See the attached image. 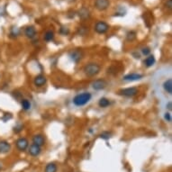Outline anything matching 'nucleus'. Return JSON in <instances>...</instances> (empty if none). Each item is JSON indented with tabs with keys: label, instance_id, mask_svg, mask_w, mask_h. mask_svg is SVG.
<instances>
[{
	"label": "nucleus",
	"instance_id": "1",
	"mask_svg": "<svg viewBox=\"0 0 172 172\" xmlns=\"http://www.w3.org/2000/svg\"><path fill=\"white\" fill-rule=\"evenodd\" d=\"M92 98V95L89 92H83L81 94H78L73 98V104L76 106H83L87 105Z\"/></svg>",
	"mask_w": 172,
	"mask_h": 172
},
{
	"label": "nucleus",
	"instance_id": "2",
	"mask_svg": "<svg viewBox=\"0 0 172 172\" xmlns=\"http://www.w3.org/2000/svg\"><path fill=\"white\" fill-rule=\"evenodd\" d=\"M100 65L95 62H90L84 67V72L87 77H95L100 72Z\"/></svg>",
	"mask_w": 172,
	"mask_h": 172
},
{
	"label": "nucleus",
	"instance_id": "3",
	"mask_svg": "<svg viewBox=\"0 0 172 172\" xmlns=\"http://www.w3.org/2000/svg\"><path fill=\"white\" fill-rule=\"evenodd\" d=\"M139 90L137 87H127V88H124V89H121L118 94L120 96H125V97H133L134 96H136L138 94Z\"/></svg>",
	"mask_w": 172,
	"mask_h": 172
},
{
	"label": "nucleus",
	"instance_id": "4",
	"mask_svg": "<svg viewBox=\"0 0 172 172\" xmlns=\"http://www.w3.org/2000/svg\"><path fill=\"white\" fill-rule=\"evenodd\" d=\"M108 29H109V25L105 22H97L95 25V31L99 34L105 33L108 31Z\"/></svg>",
	"mask_w": 172,
	"mask_h": 172
},
{
	"label": "nucleus",
	"instance_id": "5",
	"mask_svg": "<svg viewBox=\"0 0 172 172\" xmlns=\"http://www.w3.org/2000/svg\"><path fill=\"white\" fill-rule=\"evenodd\" d=\"M16 148L20 150V151H24L28 146H29V142L26 138H19L16 142Z\"/></svg>",
	"mask_w": 172,
	"mask_h": 172
},
{
	"label": "nucleus",
	"instance_id": "6",
	"mask_svg": "<svg viewBox=\"0 0 172 172\" xmlns=\"http://www.w3.org/2000/svg\"><path fill=\"white\" fill-rule=\"evenodd\" d=\"M110 6V1L109 0H96L95 2V7L97 10L99 11H104L107 9Z\"/></svg>",
	"mask_w": 172,
	"mask_h": 172
},
{
	"label": "nucleus",
	"instance_id": "7",
	"mask_svg": "<svg viewBox=\"0 0 172 172\" xmlns=\"http://www.w3.org/2000/svg\"><path fill=\"white\" fill-rule=\"evenodd\" d=\"M70 57L74 62H79L82 59L83 52L80 50H73L70 52Z\"/></svg>",
	"mask_w": 172,
	"mask_h": 172
},
{
	"label": "nucleus",
	"instance_id": "8",
	"mask_svg": "<svg viewBox=\"0 0 172 172\" xmlns=\"http://www.w3.org/2000/svg\"><path fill=\"white\" fill-rule=\"evenodd\" d=\"M91 86H92L93 89H95V90H102V89L105 88V87L107 86V83L104 79H96L92 82Z\"/></svg>",
	"mask_w": 172,
	"mask_h": 172
},
{
	"label": "nucleus",
	"instance_id": "9",
	"mask_svg": "<svg viewBox=\"0 0 172 172\" xmlns=\"http://www.w3.org/2000/svg\"><path fill=\"white\" fill-rule=\"evenodd\" d=\"M46 82H47L46 77L43 76V75H42V74L36 76V77L34 78V79H33V84H34V86L37 87H43V86L46 84Z\"/></svg>",
	"mask_w": 172,
	"mask_h": 172
},
{
	"label": "nucleus",
	"instance_id": "10",
	"mask_svg": "<svg viewBox=\"0 0 172 172\" xmlns=\"http://www.w3.org/2000/svg\"><path fill=\"white\" fill-rule=\"evenodd\" d=\"M143 78V75L139 74V73H130L127 74L124 77V80L125 81H136V80H140Z\"/></svg>",
	"mask_w": 172,
	"mask_h": 172
},
{
	"label": "nucleus",
	"instance_id": "11",
	"mask_svg": "<svg viewBox=\"0 0 172 172\" xmlns=\"http://www.w3.org/2000/svg\"><path fill=\"white\" fill-rule=\"evenodd\" d=\"M28 151H29V154H30L31 156H33V157H37V156L41 153L42 149H41L40 146H38V145L33 143V144L30 145Z\"/></svg>",
	"mask_w": 172,
	"mask_h": 172
},
{
	"label": "nucleus",
	"instance_id": "12",
	"mask_svg": "<svg viewBox=\"0 0 172 172\" xmlns=\"http://www.w3.org/2000/svg\"><path fill=\"white\" fill-rule=\"evenodd\" d=\"M11 150V145L7 141H0V153L5 154L9 152Z\"/></svg>",
	"mask_w": 172,
	"mask_h": 172
},
{
	"label": "nucleus",
	"instance_id": "13",
	"mask_svg": "<svg viewBox=\"0 0 172 172\" xmlns=\"http://www.w3.org/2000/svg\"><path fill=\"white\" fill-rule=\"evenodd\" d=\"M33 142L40 147H42V145H44L45 143V139L43 137L42 134H35L33 137Z\"/></svg>",
	"mask_w": 172,
	"mask_h": 172
},
{
	"label": "nucleus",
	"instance_id": "14",
	"mask_svg": "<svg viewBox=\"0 0 172 172\" xmlns=\"http://www.w3.org/2000/svg\"><path fill=\"white\" fill-rule=\"evenodd\" d=\"M24 34H25L26 37L32 39L36 35V30H35V28L33 26H28L24 30Z\"/></svg>",
	"mask_w": 172,
	"mask_h": 172
},
{
	"label": "nucleus",
	"instance_id": "15",
	"mask_svg": "<svg viewBox=\"0 0 172 172\" xmlns=\"http://www.w3.org/2000/svg\"><path fill=\"white\" fill-rule=\"evenodd\" d=\"M163 88H164V90H165L168 94H169V95L172 94V79H167V80L163 83Z\"/></svg>",
	"mask_w": 172,
	"mask_h": 172
},
{
	"label": "nucleus",
	"instance_id": "16",
	"mask_svg": "<svg viewBox=\"0 0 172 172\" xmlns=\"http://www.w3.org/2000/svg\"><path fill=\"white\" fill-rule=\"evenodd\" d=\"M155 62H156L155 57L153 55H150V56L147 57L146 60L144 61V64H145L146 67L150 68V67H151V66H153L155 64Z\"/></svg>",
	"mask_w": 172,
	"mask_h": 172
},
{
	"label": "nucleus",
	"instance_id": "17",
	"mask_svg": "<svg viewBox=\"0 0 172 172\" xmlns=\"http://www.w3.org/2000/svg\"><path fill=\"white\" fill-rule=\"evenodd\" d=\"M57 170H58V167H57L55 163L51 162L46 165L44 172H57Z\"/></svg>",
	"mask_w": 172,
	"mask_h": 172
},
{
	"label": "nucleus",
	"instance_id": "18",
	"mask_svg": "<svg viewBox=\"0 0 172 172\" xmlns=\"http://www.w3.org/2000/svg\"><path fill=\"white\" fill-rule=\"evenodd\" d=\"M79 17H80L81 19L85 20V19H87V18L89 17V11H88L87 8L82 7V8L79 11Z\"/></svg>",
	"mask_w": 172,
	"mask_h": 172
},
{
	"label": "nucleus",
	"instance_id": "19",
	"mask_svg": "<svg viewBox=\"0 0 172 172\" xmlns=\"http://www.w3.org/2000/svg\"><path fill=\"white\" fill-rule=\"evenodd\" d=\"M109 105H110V101H109V99H107V98H105V97H102V98H100L99 101H98V105H99L100 107L105 108V107H107Z\"/></svg>",
	"mask_w": 172,
	"mask_h": 172
},
{
	"label": "nucleus",
	"instance_id": "20",
	"mask_svg": "<svg viewBox=\"0 0 172 172\" xmlns=\"http://www.w3.org/2000/svg\"><path fill=\"white\" fill-rule=\"evenodd\" d=\"M21 105H22V108L24 110H25V111H27V110H29L31 108V103L27 99H22Z\"/></svg>",
	"mask_w": 172,
	"mask_h": 172
},
{
	"label": "nucleus",
	"instance_id": "21",
	"mask_svg": "<svg viewBox=\"0 0 172 172\" xmlns=\"http://www.w3.org/2000/svg\"><path fill=\"white\" fill-rule=\"evenodd\" d=\"M54 38V33L52 31H47L44 34V40L46 42H50Z\"/></svg>",
	"mask_w": 172,
	"mask_h": 172
},
{
	"label": "nucleus",
	"instance_id": "22",
	"mask_svg": "<svg viewBox=\"0 0 172 172\" xmlns=\"http://www.w3.org/2000/svg\"><path fill=\"white\" fill-rule=\"evenodd\" d=\"M135 38H136V33L133 32V31L129 32V33H127V35H126V39H127V41H129V42H133Z\"/></svg>",
	"mask_w": 172,
	"mask_h": 172
},
{
	"label": "nucleus",
	"instance_id": "23",
	"mask_svg": "<svg viewBox=\"0 0 172 172\" xmlns=\"http://www.w3.org/2000/svg\"><path fill=\"white\" fill-rule=\"evenodd\" d=\"M19 33H20L19 29L16 28V27H14V28H12V30H11L10 36H11V37H17V36L19 35Z\"/></svg>",
	"mask_w": 172,
	"mask_h": 172
},
{
	"label": "nucleus",
	"instance_id": "24",
	"mask_svg": "<svg viewBox=\"0 0 172 172\" xmlns=\"http://www.w3.org/2000/svg\"><path fill=\"white\" fill-rule=\"evenodd\" d=\"M100 138L104 139V140H108L111 137V133L109 132H103L102 133H100Z\"/></svg>",
	"mask_w": 172,
	"mask_h": 172
},
{
	"label": "nucleus",
	"instance_id": "25",
	"mask_svg": "<svg viewBox=\"0 0 172 172\" xmlns=\"http://www.w3.org/2000/svg\"><path fill=\"white\" fill-rule=\"evenodd\" d=\"M87 27H79V33L80 34V35H86L87 34Z\"/></svg>",
	"mask_w": 172,
	"mask_h": 172
},
{
	"label": "nucleus",
	"instance_id": "26",
	"mask_svg": "<svg viewBox=\"0 0 172 172\" xmlns=\"http://www.w3.org/2000/svg\"><path fill=\"white\" fill-rule=\"evenodd\" d=\"M164 118H165V120H166L167 122L170 123V122H171V114H170L169 113H166L164 114Z\"/></svg>",
	"mask_w": 172,
	"mask_h": 172
},
{
	"label": "nucleus",
	"instance_id": "27",
	"mask_svg": "<svg viewBox=\"0 0 172 172\" xmlns=\"http://www.w3.org/2000/svg\"><path fill=\"white\" fill-rule=\"evenodd\" d=\"M142 52L143 55H149L150 52V48L145 47V48H143V49L142 50Z\"/></svg>",
	"mask_w": 172,
	"mask_h": 172
},
{
	"label": "nucleus",
	"instance_id": "28",
	"mask_svg": "<svg viewBox=\"0 0 172 172\" xmlns=\"http://www.w3.org/2000/svg\"><path fill=\"white\" fill-rule=\"evenodd\" d=\"M61 33L63 34V35L68 34V33H69V29H68L67 27H62V28L61 29Z\"/></svg>",
	"mask_w": 172,
	"mask_h": 172
},
{
	"label": "nucleus",
	"instance_id": "29",
	"mask_svg": "<svg viewBox=\"0 0 172 172\" xmlns=\"http://www.w3.org/2000/svg\"><path fill=\"white\" fill-rule=\"evenodd\" d=\"M166 7L169 9L172 7V0H168V1L166 2Z\"/></svg>",
	"mask_w": 172,
	"mask_h": 172
},
{
	"label": "nucleus",
	"instance_id": "30",
	"mask_svg": "<svg viewBox=\"0 0 172 172\" xmlns=\"http://www.w3.org/2000/svg\"><path fill=\"white\" fill-rule=\"evenodd\" d=\"M22 129H23V125H20V126H16V127H15V129H14V131L16 132V133H19V132H21L22 131Z\"/></svg>",
	"mask_w": 172,
	"mask_h": 172
},
{
	"label": "nucleus",
	"instance_id": "31",
	"mask_svg": "<svg viewBox=\"0 0 172 172\" xmlns=\"http://www.w3.org/2000/svg\"><path fill=\"white\" fill-rule=\"evenodd\" d=\"M171 106H172L171 102H168V109L169 111H171Z\"/></svg>",
	"mask_w": 172,
	"mask_h": 172
},
{
	"label": "nucleus",
	"instance_id": "32",
	"mask_svg": "<svg viewBox=\"0 0 172 172\" xmlns=\"http://www.w3.org/2000/svg\"><path fill=\"white\" fill-rule=\"evenodd\" d=\"M3 168V164H2V162L0 161V170H1Z\"/></svg>",
	"mask_w": 172,
	"mask_h": 172
}]
</instances>
